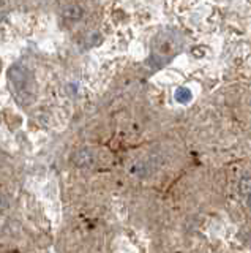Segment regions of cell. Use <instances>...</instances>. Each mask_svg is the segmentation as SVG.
I'll return each instance as SVG.
<instances>
[{"label": "cell", "mask_w": 251, "mask_h": 253, "mask_svg": "<svg viewBox=\"0 0 251 253\" xmlns=\"http://www.w3.org/2000/svg\"><path fill=\"white\" fill-rule=\"evenodd\" d=\"M8 76H10V81L14 85V89L18 92H22V93L29 92L32 78H30V73L27 71V68L21 67V65H13L8 70Z\"/></svg>", "instance_id": "1"}, {"label": "cell", "mask_w": 251, "mask_h": 253, "mask_svg": "<svg viewBox=\"0 0 251 253\" xmlns=\"http://www.w3.org/2000/svg\"><path fill=\"white\" fill-rule=\"evenodd\" d=\"M62 14H64V18L68 19V21H79L82 18V8L79 5H67L64 10H62Z\"/></svg>", "instance_id": "2"}, {"label": "cell", "mask_w": 251, "mask_h": 253, "mask_svg": "<svg viewBox=\"0 0 251 253\" xmlns=\"http://www.w3.org/2000/svg\"><path fill=\"white\" fill-rule=\"evenodd\" d=\"M74 163L79 166V168H89V166L93 163V157L89 150H81L74 155Z\"/></svg>", "instance_id": "3"}, {"label": "cell", "mask_w": 251, "mask_h": 253, "mask_svg": "<svg viewBox=\"0 0 251 253\" xmlns=\"http://www.w3.org/2000/svg\"><path fill=\"white\" fill-rule=\"evenodd\" d=\"M174 98L180 105H186V103H190L193 100V92L188 87H179L174 92Z\"/></svg>", "instance_id": "4"}, {"label": "cell", "mask_w": 251, "mask_h": 253, "mask_svg": "<svg viewBox=\"0 0 251 253\" xmlns=\"http://www.w3.org/2000/svg\"><path fill=\"white\" fill-rule=\"evenodd\" d=\"M239 190H240L242 196L247 198V201L251 208V177H242L240 184H239Z\"/></svg>", "instance_id": "5"}]
</instances>
